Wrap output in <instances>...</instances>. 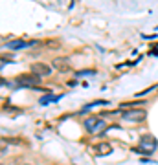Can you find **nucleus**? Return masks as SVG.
<instances>
[{
	"label": "nucleus",
	"instance_id": "1",
	"mask_svg": "<svg viewBox=\"0 0 158 165\" xmlns=\"http://www.w3.org/2000/svg\"><path fill=\"white\" fill-rule=\"evenodd\" d=\"M147 112L143 108H132V110H125L123 112V119L125 121H132V123H140L145 119Z\"/></svg>",
	"mask_w": 158,
	"mask_h": 165
},
{
	"label": "nucleus",
	"instance_id": "2",
	"mask_svg": "<svg viewBox=\"0 0 158 165\" xmlns=\"http://www.w3.org/2000/svg\"><path fill=\"white\" fill-rule=\"evenodd\" d=\"M39 83H40V77L35 75V74L17 77V84L18 86H24V88H35V86H39Z\"/></svg>",
	"mask_w": 158,
	"mask_h": 165
},
{
	"label": "nucleus",
	"instance_id": "3",
	"mask_svg": "<svg viewBox=\"0 0 158 165\" xmlns=\"http://www.w3.org/2000/svg\"><path fill=\"white\" fill-rule=\"evenodd\" d=\"M85 127H86V130H88V132L98 134V132H101V130L105 129V121H103V119H99V117H90V119H86V121H85Z\"/></svg>",
	"mask_w": 158,
	"mask_h": 165
},
{
	"label": "nucleus",
	"instance_id": "4",
	"mask_svg": "<svg viewBox=\"0 0 158 165\" xmlns=\"http://www.w3.org/2000/svg\"><path fill=\"white\" fill-rule=\"evenodd\" d=\"M140 147L142 149H147L149 152H154L156 147H158V139L154 136H151V134H143L140 138Z\"/></svg>",
	"mask_w": 158,
	"mask_h": 165
},
{
	"label": "nucleus",
	"instance_id": "5",
	"mask_svg": "<svg viewBox=\"0 0 158 165\" xmlns=\"http://www.w3.org/2000/svg\"><path fill=\"white\" fill-rule=\"evenodd\" d=\"M31 72H33L35 75H39V77H46V75H50L52 68H50L48 64H42V62H35V64H31Z\"/></svg>",
	"mask_w": 158,
	"mask_h": 165
},
{
	"label": "nucleus",
	"instance_id": "6",
	"mask_svg": "<svg viewBox=\"0 0 158 165\" xmlns=\"http://www.w3.org/2000/svg\"><path fill=\"white\" fill-rule=\"evenodd\" d=\"M53 68H57L59 72H68L70 70V62H68V59H64V57H57V59H53Z\"/></svg>",
	"mask_w": 158,
	"mask_h": 165
},
{
	"label": "nucleus",
	"instance_id": "7",
	"mask_svg": "<svg viewBox=\"0 0 158 165\" xmlns=\"http://www.w3.org/2000/svg\"><path fill=\"white\" fill-rule=\"evenodd\" d=\"M94 152H96V156H107L112 152V147H110V143H99V145H96Z\"/></svg>",
	"mask_w": 158,
	"mask_h": 165
},
{
	"label": "nucleus",
	"instance_id": "8",
	"mask_svg": "<svg viewBox=\"0 0 158 165\" xmlns=\"http://www.w3.org/2000/svg\"><path fill=\"white\" fill-rule=\"evenodd\" d=\"M6 46H8L9 50H20V48H26V46H30V42L22 40V39H17V40H9Z\"/></svg>",
	"mask_w": 158,
	"mask_h": 165
},
{
	"label": "nucleus",
	"instance_id": "9",
	"mask_svg": "<svg viewBox=\"0 0 158 165\" xmlns=\"http://www.w3.org/2000/svg\"><path fill=\"white\" fill-rule=\"evenodd\" d=\"M134 152H136V154H143V156H149V154H153V152H149L147 149H142V147H138V149H132Z\"/></svg>",
	"mask_w": 158,
	"mask_h": 165
},
{
	"label": "nucleus",
	"instance_id": "10",
	"mask_svg": "<svg viewBox=\"0 0 158 165\" xmlns=\"http://www.w3.org/2000/svg\"><path fill=\"white\" fill-rule=\"evenodd\" d=\"M94 74H96L94 70H83V72L77 74V77H81V75H94Z\"/></svg>",
	"mask_w": 158,
	"mask_h": 165
},
{
	"label": "nucleus",
	"instance_id": "11",
	"mask_svg": "<svg viewBox=\"0 0 158 165\" xmlns=\"http://www.w3.org/2000/svg\"><path fill=\"white\" fill-rule=\"evenodd\" d=\"M50 101H52V94H50V96H44L39 103H40V105H46V103H50Z\"/></svg>",
	"mask_w": 158,
	"mask_h": 165
},
{
	"label": "nucleus",
	"instance_id": "12",
	"mask_svg": "<svg viewBox=\"0 0 158 165\" xmlns=\"http://www.w3.org/2000/svg\"><path fill=\"white\" fill-rule=\"evenodd\" d=\"M48 46H50V48H59L57 42H48Z\"/></svg>",
	"mask_w": 158,
	"mask_h": 165
},
{
	"label": "nucleus",
	"instance_id": "13",
	"mask_svg": "<svg viewBox=\"0 0 158 165\" xmlns=\"http://www.w3.org/2000/svg\"><path fill=\"white\" fill-rule=\"evenodd\" d=\"M18 165H31V163H18Z\"/></svg>",
	"mask_w": 158,
	"mask_h": 165
}]
</instances>
